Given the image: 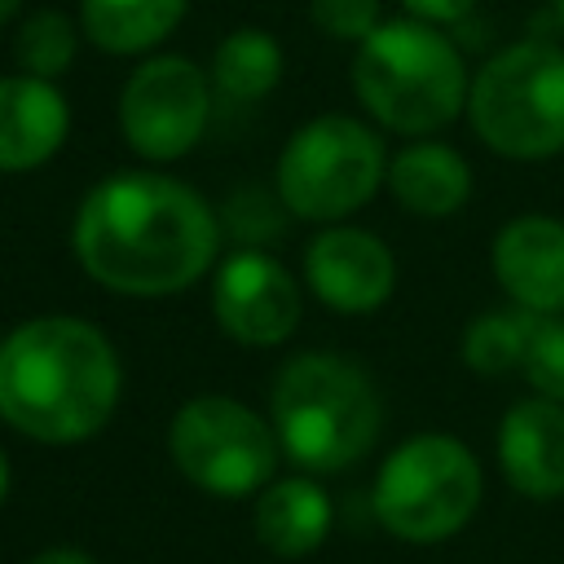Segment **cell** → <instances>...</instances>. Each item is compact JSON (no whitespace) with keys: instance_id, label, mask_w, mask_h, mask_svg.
I'll use <instances>...</instances> for the list:
<instances>
[{"instance_id":"cell-1","label":"cell","mask_w":564,"mask_h":564,"mask_svg":"<svg viewBox=\"0 0 564 564\" xmlns=\"http://www.w3.org/2000/svg\"><path fill=\"white\" fill-rule=\"evenodd\" d=\"M79 269L115 295L159 300L194 286L220 251L216 207L185 181L128 167L101 176L75 212Z\"/></svg>"},{"instance_id":"cell-2","label":"cell","mask_w":564,"mask_h":564,"mask_svg":"<svg viewBox=\"0 0 564 564\" xmlns=\"http://www.w3.org/2000/svg\"><path fill=\"white\" fill-rule=\"evenodd\" d=\"M119 392V352L84 317L44 313L0 344V419L40 445L97 436L110 423Z\"/></svg>"},{"instance_id":"cell-3","label":"cell","mask_w":564,"mask_h":564,"mask_svg":"<svg viewBox=\"0 0 564 564\" xmlns=\"http://www.w3.org/2000/svg\"><path fill=\"white\" fill-rule=\"evenodd\" d=\"M471 70L445 26L383 18L352 53V93L361 110L401 137H432L467 110Z\"/></svg>"},{"instance_id":"cell-4","label":"cell","mask_w":564,"mask_h":564,"mask_svg":"<svg viewBox=\"0 0 564 564\" xmlns=\"http://www.w3.org/2000/svg\"><path fill=\"white\" fill-rule=\"evenodd\" d=\"M269 419L282 454L300 471L330 476L370 454L383 405L357 361L339 352H300L273 379Z\"/></svg>"},{"instance_id":"cell-5","label":"cell","mask_w":564,"mask_h":564,"mask_svg":"<svg viewBox=\"0 0 564 564\" xmlns=\"http://www.w3.org/2000/svg\"><path fill=\"white\" fill-rule=\"evenodd\" d=\"M471 132L502 159L564 154V44L529 35L480 62L467 88Z\"/></svg>"},{"instance_id":"cell-6","label":"cell","mask_w":564,"mask_h":564,"mask_svg":"<svg viewBox=\"0 0 564 564\" xmlns=\"http://www.w3.org/2000/svg\"><path fill=\"white\" fill-rule=\"evenodd\" d=\"M383 176V137L357 115L326 110L286 137L273 167V194L300 220L339 225L379 194Z\"/></svg>"},{"instance_id":"cell-7","label":"cell","mask_w":564,"mask_h":564,"mask_svg":"<svg viewBox=\"0 0 564 564\" xmlns=\"http://www.w3.org/2000/svg\"><path fill=\"white\" fill-rule=\"evenodd\" d=\"M480 463L476 454L445 432H419L401 441L370 489L375 520L401 542H445L480 507Z\"/></svg>"},{"instance_id":"cell-8","label":"cell","mask_w":564,"mask_h":564,"mask_svg":"<svg viewBox=\"0 0 564 564\" xmlns=\"http://www.w3.org/2000/svg\"><path fill=\"white\" fill-rule=\"evenodd\" d=\"M278 436L251 405L234 397H194L167 423V454L176 471L212 498H251L273 480Z\"/></svg>"},{"instance_id":"cell-9","label":"cell","mask_w":564,"mask_h":564,"mask_svg":"<svg viewBox=\"0 0 564 564\" xmlns=\"http://www.w3.org/2000/svg\"><path fill=\"white\" fill-rule=\"evenodd\" d=\"M212 101L216 93L198 62L181 53H150L123 79L115 115L132 154L145 163H176L203 141Z\"/></svg>"},{"instance_id":"cell-10","label":"cell","mask_w":564,"mask_h":564,"mask_svg":"<svg viewBox=\"0 0 564 564\" xmlns=\"http://www.w3.org/2000/svg\"><path fill=\"white\" fill-rule=\"evenodd\" d=\"M212 317L234 344L247 348L286 344L300 326V286L282 260L242 247L216 264Z\"/></svg>"},{"instance_id":"cell-11","label":"cell","mask_w":564,"mask_h":564,"mask_svg":"<svg viewBox=\"0 0 564 564\" xmlns=\"http://www.w3.org/2000/svg\"><path fill=\"white\" fill-rule=\"evenodd\" d=\"M304 282L335 313H375L397 286V260L379 234L326 225L304 247Z\"/></svg>"},{"instance_id":"cell-12","label":"cell","mask_w":564,"mask_h":564,"mask_svg":"<svg viewBox=\"0 0 564 564\" xmlns=\"http://www.w3.org/2000/svg\"><path fill=\"white\" fill-rule=\"evenodd\" d=\"M494 278L524 313H564V220L529 212L498 229Z\"/></svg>"},{"instance_id":"cell-13","label":"cell","mask_w":564,"mask_h":564,"mask_svg":"<svg viewBox=\"0 0 564 564\" xmlns=\"http://www.w3.org/2000/svg\"><path fill=\"white\" fill-rule=\"evenodd\" d=\"M498 467L529 502L564 498V405L546 397L516 401L498 423Z\"/></svg>"},{"instance_id":"cell-14","label":"cell","mask_w":564,"mask_h":564,"mask_svg":"<svg viewBox=\"0 0 564 564\" xmlns=\"http://www.w3.org/2000/svg\"><path fill=\"white\" fill-rule=\"evenodd\" d=\"M70 132V101L53 79L0 75V172L44 167Z\"/></svg>"},{"instance_id":"cell-15","label":"cell","mask_w":564,"mask_h":564,"mask_svg":"<svg viewBox=\"0 0 564 564\" xmlns=\"http://www.w3.org/2000/svg\"><path fill=\"white\" fill-rule=\"evenodd\" d=\"M383 185L405 212L423 220H441V216H454L471 198V167L454 145L419 137L401 145L397 154H388Z\"/></svg>"},{"instance_id":"cell-16","label":"cell","mask_w":564,"mask_h":564,"mask_svg":"<svg viewBox=\"0 0 564 564\" xmlns=\"http://www.w3.org/2000/svg\"><path fill=\"white\" fill-rule=\"evenodd\" d=\"M330 533V498L313 476L269 480L256 494V542L282 560L317 551Z\"/></svg>"},{"instance_id":"cell-17","label":"cell","mask_w":564,"mask_h":564,"mask_svg":"<svg viewBox=\"0 0 564 564\" xmlns=\"http://www.w3.org/2000/svg\"><path fill=\"white\" fill-rule=\"evenodd\" d=\"M189 0H79V31L106 57H150L185 18Z\"/></svg>"},{"instance_id":"cell-18","label":"cell","mask_w":564,"mask_h":564,"mask_svg":"<svg viewBox=\"0 0 564 564\" xmlns=\"http://www.w3.org/2000/svg\"><path fill=\"white\" fill-rule=\"evenodd\" d=\"M282 70H286V57H282L278 35L260 31V26H238L216 40L207 79H212L216 97H225L234 106H251L282 84Z\"/></svg>"},{"instance_id":"cell-19","label":"cell","mask_w":564,"mask_h":564,"mask_svg":"<svg viewBox=\"0 0 564 564\" xmlns=\"http://www.w3.org/2000/svg\"><path fill=\"white\" fill-rule=\"evenodd\" d=\"M79 40H84L79 18H70L66 9H35L13 31V62L22 75L57 84V75H66L75 66Z\"/></svg>"},{"instance_id":"cell-20","label":"cell","mask_w":564,"mask_h":564,"mask_svg":"<svg viewBox=\"0 0 564 564\" xmlns=\"http://www.w3.org/2000/svg\"><path fill=\"white\" fill-rule=\"evenodd\" d=\"M529 326H533V313H524L516 304L471 317L467 330H463V366L476 370V375L520 370V357H524V344H529Z\"/></svg>"},{"instance_id":"cell-21","label":"cell","mask_w":564,"mask_h":564,"mask_svg":"<svg viewBox=\"0 0 564 564\" xmlns=\"http://www.w3.org/2000/svg\"><path fill=\"white\" fill-rule=\"evenodd\" d=\"M520 375L533 388V397L564 405V317L560 313H533Z\"/></svg>"},{"instance_id":"cell-22","label":"cell","mask_w":564,"mask_h":564,"mask_svg":"<svg viewBox=\"0 0 564 564\" xmlns=\"http://www.w3.org/2000/svg\"><path fill=\"white\" fill-rule=\"evenodd\" d=\"M308 22L330 40L361 44L383 22V4L379 0H308Z\"/></svg>"},{"instance_id":"cell-23","label":"cell","mask_w":564,"mask_h":564,"mask_svg":"<svg viewBox=\"0 0 564 564\" xmlns=\"http://www.w3.org/2000/svg\"><path fill=\"white\" fill-rule=\"evenodd\" d=\"M401 9H405L410 18H419V22L454 26V22H463V18L476 9V0H401Z\"/></svg>"},{"instance_id":"cell-24","label":"cell","mask_w":564,"mask_h":564,"mask_svg":"<svg viewBox=\"0 0 564 564\" xmlns=\"http://www.w3.org/2000/svg\"><path fill=\"white\" fill-rule=\"evenodd\" d=\"M31 564H97V560L88 551H79V546H48V551L31 555Z\"/></svg>"},{"instance_id":"cell-25","label":"cell","mask_w":564,"mask_h":564,"mask_svg":"<svg viewBox=\"0 0 564 564\" xmlns=\"http://www.w3.org/2000/svg\"><path fill=\"white\" fill-rule=\"evenodd\" d=\"M9 485H13V467H9V454L0 449V502L9 498Z\"/></svg>"},{"instance_id":"cell-26","label":"cell","mask_w":564,"mask_h":564,"mask_svg":"<svg viewBox=\"0 0 564 564\" xmlns=\"http://www.w3.org/2000/svg\"><path fill=\"white\" fill-rule=\"evenodd\" d=\"M22 13V0H0V26H9Z\"/></svg>"},{"instance_id":"cell-27","label":"cell","mask_w":564,"mask_h":564,"mask_svg":"<svg viewBox=\"0 0 564 564\" xmlns=\"http://www.w3.org/2000/svg\"><path fill=\"white\" fill-rule=\"evenodd\" d=\"M551 22H555V31L564 35V0H551Z\"/></svg>"},{"instance_id":"cell-28","label":"cell","mask_w":564,"mask_h":564,"mask_svg":"<svg viewBox=\"0 0 564 564\" xmlns=\"http://www.w3.org/2000/svg\"><path fill=\"white\" fill-rule=\"evenodd\" d=\"M0 344H4V335H0Z\"/></svg>"}]
</instances>
